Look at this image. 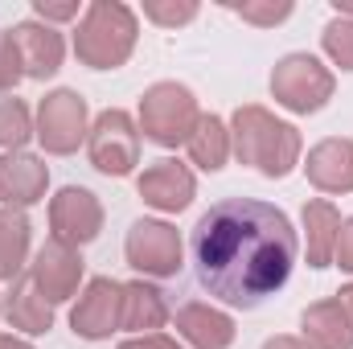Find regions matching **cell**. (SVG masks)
<instances>
[{
	"label": "cell",
	"mask_w": 353,
	"mask_h": 349,
	"mask_svg": "<svg viewBox=\"0 0 353 349\" xmlns=\"http://www.w3.org/2000/svg\"><path fill=\"white\" fill-rule=\"evenodd\" d=\"M37 140L50 157H70L79 152V144L87 140L90 132V115H87V99L79 90H50L41 103H37Z\"/></svg>",
	"instance_id": "obj_7"
},
{
	"label": "cell",
	"mask_w": 353,
	"mask_h": 349,
	"mask_svg": "<svg viewBox=\"0 0 353 349\" xmlns=\"http://www.w3.org/2000/svg\"><path fill=\"white\" fill-rule=\"evenodd\" d=\"M50 169L33 152H4L0 157V206L8 210H29L46 197Z\"/></svg>",
	"instance_id": "obj_14"
},
{
	"label": "cell",
	"mask_w": 353,
	"mask_h": 349,
	"mask_svg": "<svg viewBox=\"0 0 353 349\" xmlns=\"http://www.w3.org/2000/svg\"><path fill=\"white\" fill-rule=\"evenodd\" d=\"M333 90H337L333 70L312 54H288L271 70V94L292 115H316L333 99Z\"/></svg>",
	"instance_id": "obj_5"
},
{
	"label": "cell",
	"mask_w": 353,
	"mask_h": 349,
	"mask_svg": "<svg viewBox=\"0 0 353 349\" xmlns=\"http://www.w3.org/2000/svg\"><path fill=\"white\" fill-rule=\"evenodd\" d=\"M333 263H337L341 271H353V218H345V222H341V235H337Z\"/></svg>",
	"instance_id": "obj_29"
},
{
	"label": "cell",
	"mask_w": 353,
	"mask_h": 349,
	"mask_svg": "<svg viewBox=\"0 0 353 349\" xmlns=\"http://www.w3.org/2000/svg\"><path fill=\"white\" fill-rule=\"evenodd\" d=\"M337 235H341V214L333 201L312 197L304 206V251H308V267H333V251H337Z\"/></svg>",
	"instance_id": "obj_19"
},
{
	"label": "cell",
	"mask_w": 353,
	"mask_h": 349,
	"mask_svg": "<svg viewBox=\"0 0 353 349\" xmlns=\"http://www.w3.org/2000/svg\"><path fill=\"white\" fill-rule=\"evenodd\" d=\"M87 157L103 177H128L140 165V128L128 111L107 107L87 132Z\"/></svg>",
	"instance_id": "obj_6"
},
{
	"label": "cell",
	"mask_w": 353,
	"mask_h": 349,
	"mask_svg": "<svg viewBox=\"0 0 353 349\" xmlns=\"http://www.w3.org/2000/svg\"><path fill=\"white\" fill-rule=\"evenodd\" d=\"M189 161L197 165V169H205V173H218L222 165H226V157H230V128L218 119V115H201V123H197V132L189 136Z\"/></svg>",
	"instance_id": "obj_22"
},
{
	"label": "cell",
	"mask_w": 353,
	"mask_h": 349,
	"mask_svg": "<svg viewBox=\"0 0 353 349\" xmlns=\"http://www.w3.org/2000/svg\"><path fill=\"white\" fill-rule=\"evenodd\" d=\"M300 333L308 349H353V321L337 304V296L308 304L300 317Z\"/></svg>",
	"instance_id": "obj_18"
},
{
	"label": "cell",
	"mask_w": 353,
	"mask_h": 349,
	"mask_svg": "<svg viewBox=\"0 0 353 349\" xmlns=\"http://www.w3.org/2000/svg\"><path fill=\"white\" fill-rule=\"evenodd\" d=\"M29 235H33V226H29L25 210L0 206V279L12 283V279L25 271V259H29Z\"/></svg>",
	"instance_id": "obj_21"
},
{
	"label": "cell",
	"mask_w": 353,
	"mask_h": 349,
	"mask_svg": "<svg viewBox=\"0 0 353 349\" xmlns=\"http://www.w3.org/2000/svg\"><path fill=\"white\" fill-rule=\"evenodd\" d=\"M119 349H181L173 337L165 333H144V337H132V341H119Z\"/></svg>",
	"instance_id": "obj_30"
},
{
	"label": "cell",
	"mask_w": 353,
	"mask_h": 349,
	"mask_svg": "<svg viewBox=\"0 0 353 349\" xmlns=\"http://www.w3.org/2000/svg\"><path fill=\"white\" fill-rule=\"evenodd\" d=\"M201 123V107L197 94L181 83H157L140 94V132L161 144V148H176L189 144V136Z\"/></svg>",
	"instance_id": "obj_4"
},
{
	"label": "cell",
	"mask_w": 353,
	"mask_h": 349,
	"mask_svg": "<svg viewBox=\"0 0 353 349\" xmlns=\"http://www.w3.org/2000/svg\"><path fill=\"white\" fill-rule=\"evenodd\" d=\"M230 152L251 165L255 173L271 177H288L296 165H300V152H304V140L292 123L275 119L267 107L259 103H247L230 115Z\"/></svg>",
	"instance_id": "obj_2"
},
{
	"label": "cell",
	"mask_w": 353,
	"mask_h": 349,
	"mask_svg": "<svg viewBox=\"0 0 353 349\" xmlns=\"http://www.w3.org/2000/svg\"><path fill=\"white\" fill-rule=\"evenodd\" d=\"M0 349H33L25 337H12V333H0Z\"/></svg>",
	"instance_id": "obj_33"
},
{
	"label": "cell",
	"mask_w": 353,
	"mask_h": 349,
	"mask_svg": "<svg viewBox=\"0 0 353 349\" xmlns=\"http://www.w3.org/2000/svg\"><path fill=\"white\" fill-rule=\"evenodd\" d=\"M144 17L165 25V29H176V25H189L197 17V4L193 0H144Z\"/></svg>",
	"instance_id": "obj_25"
},
{
	"label": "cell",
	"mask_w": 353,
	"mask_h": 349,
	"mask_svg": "<svg viewBox=\"0 0 353 349\" xmlns=\"http://www.w3.org/2000/svg\"><path fill=\"white\" fill-rule=\"evenodd\" d=\"M321 50L329 54L333 66L341 70H353V21L350 17H333L321 33Z\"/></svg>",
	"instance_id": "obj_24"
},
{
	"label": "cell",
	"mask_w": 353,
	"mask_h": 349,
	"mask_svg": "<svg viewBox=\"0 0 353 349\" xmlns=\"http://www.w3.org/2000/svg\"><path fill=\"white\" fill-rule=\"evenodd\" d=\"M304 173L321 193H353V140L333 136V140H321L316 148H308Z\"/></svg>",
	"instance_id": "obj_16"
},
{
	"label": "cell",
	"mask_w": 353,
	"mask_h": 349,
	"mask_svg": "<svg viewBox=\"0 0 353 349\" xmlns=\"http://www.w3.org/2000/svg\"><path fill=\"white\" fill-rule=\"evenodd\" d=\"M12 41H17V54H21V66H25V79H54L62 70V58H66V41L54 25H41V21H21L8 29Z\"/></svg>",
	"instance_id": "obj_13"
},
{
	"label": "cell",
	"mask_w": 353,
	"mask_h": 349,
	"mask_svg": "<svg viewBox=\"0 0 353 349\" xmlns=\"http://www.w3.org/2000/svg\"><path fill=\"white\" fill-rule=\"evenodd\" d=\"M119 312H123V283L94 275L83 288L79 304L70 308V329L83 341H107L111 333H119Z\"/></svg>",
	"instance_id": "obj_10"
},
{
	"label": "cell",
	"mask_w": 353,
	"mask_h": 349,
	"mask_svg": "<svg viewBox=\"0 0 353 349\" xmlns=\"http://www.w3.org/2000/svg\"><path fill=\"white\" fill-rule=\"evenodd\" d=\"M33 12H37V21H41V25H50V21H74V17H79V4H74V0H70V4L33 0Z\"/></svg>",
	"instance_id": "obj_28"
},
{
	"label": "cell",
	"mask_w": 353,
	"mask_h": 349,
	"mask_svg": "<svg viewBox=\"0 0 353 349\" xmlns=\"http://www.w3.org/2000/svg\"><path fill=\"white\" fill-rule=\"evenodd\" d=\"M33 128L37 123H33L25 99H17V94L12 99H0V148L4 152H25L29 136H37Z\"/></svg>",
	"instance_id": "obj_23"
},
{
	"label": "cell",
	"mask_w": 353,
	"mask_h": 349,
	"mask_svg": "<svg viewBox=\"0 0 353 349\" xmlns=\"http://www.w3.org/2000/svg\"><path fill=\"white\" fill-rule=\"evenodd\" d=\"M21 79H25V66H21L17 41H12V33H0V94L17 90Z\"/></svg>",
	"instance_id": "obj_27"
},
{
	"label": "cell",
	"mask_w": 353,
	"mask_h": 349,
	"mask_svg": "<svg viewBox=\"0 0 353 349\" xmlns=\"http://www.w3.org/2000/svg\"><path fill=\"white\" fill-rule=\"evenodd\" d=\"M123 255H128V263H132L140 275L169 279V275L181 271L185 243H181L176 226L161 222V218H140V222H132V230H128V239H123Z\"/></svg>",
	"instance_id": "obj_8"
},
{
	"label": "cell",
	"mask_w": 353,
	"mask_h": 349,
	"mask_svg": "<svg viewBox=\"0 0 353 349\" xmlns=\"http://www.w3.org/2000/svg\"><path fill=\"white\" fill-rule=\"evenodd\" d=\"M333 8H337V17H350L353 21V0H333Z\"/></svg>",
	"instance_id": "obj_34"
},
{
	"label": "cell",
	"mask_w": 353,
	"mask_h": 349,
	"mask_svg": "<svg viewBox=\"0 0 353 349\" xmlns=\"http://www.w3.org/2000/svg\"><path fill=\"white\" fill-rule=\"evenodd\" d=\"M0 317L8 321V329L25 333V337H46L54 329V304L37 292L33 275H17L0 300Z\"/></svg>",
	"instance_id": "obj_15"
},
{
	"label": "cell",
	"mask_w": 353,
	"mask_h": 349,
	"mask_svg": "<svg viewBox=\"0 0 353 349\" xmlns=\"http://www.w3.org/2000/svg\"><path fill=\"white\" fill-rule=\"evenodd\" d=\"M83 255H79V247H70V243H58V239H46L41 247H37V255L29 263V275H33V283H37V292L50 300V304H66L74 292H79V283H83Z\"/></svg>",
	"instance_id": "obj_11"
},
{
	"label": "cell",
	"mask_w": 353,
	"mask_h": 349,
	"mask_svg": "<svg viewBox=\"0 0 353 349\" xmlns=\"http://www.w3.org/2000/svg\"><path fill=\"white\" fill-rule=\"evenodd\" d=\"M189 255L197 283L210 296L255 312L292 279L300 239L283 210L255 197H226L197 218Z\"/></svg>",
	"instance_id": "obj_1"
},
{
	"label": "cell",
	"mask_w": 353,
	"mask_h": 349,
	"mask_svg": "<svg viewBox=\"0 0 353 349\" xmlns=\"http://www.w3.org/2000/svg\"><path fill=\"white\" fill-rule=\"evenodd\" d=\"M140 25L123 0H90L74 29V54L90 70H119L136 50Z\"/></svg>",
	"instance_id": "obj_3"
},
{
	"label": "cell",
	"mask_w": 353,
	"mask_h": 349,
	"mask_svg": "<svg viewBox=\"0 0 353 349\" xmlns=\"http://www.w3.org/2000/svg\"><path fill=\"white\" fill-rule=\"evenodd\" d=\"M263 349H308V346H304V337H288V333H279V337L263 341Z\"/></svg>",
	"instance_id": "obj_31"
},
{
	"label": "cell",
	"mask_w": 353,
	"mask_h": 349,
	"mask_svg": "<svg viewBox=\"0 0 353 349\" xmlns=\"http://www.w3.org/2000/svg\"><path fill=\"white\" fill-rule=\"evenodd\" d=\"M337 304L345 308V317H350V321H353V283H345V288L337 292Z\"/></svg>",
	"instance_id": "obj_32"
},
{
	"label": "cell",
	"mask_w": 353,
	"mask_h": 349,
	"mask_svg": "<svg viewBox=\"0 0 353 349\" xmlns=\"http://www.w3.org/2000/svg\"><path fill=\"white\" fill-rule=\"evenodd\" d=\"M136 193L144 197V206H152L161 214H181L197 197V181L181 161H152L136 181Z\"/></svg>",
	"instance_id": "obj_12"
},
{
	"label": "cell",
	"mask_w": 353,
	"mask_h": 349,
	"mask_svg": "<svg viewBox=\"0 0 353 349\" xmlns=\"http://www.w3.org/2000/svg\"><path fill=\"white\" fill-rule=\"evenodd\" d=\"M230 12H239L243 21H251V25H279V21H288L292 17V0H263V4H230Z\"/></svg>",
	"instance_id": "obj_26"
},
{
	"label": "cell",
	"mask_w": 353,
	"mask_h": 349,
	"mask_svg": "<svg viewBox=\"0 0 353 349\" xmlns=\"http://www.w3.org/2000/svg\"><path fill=\"white\" fill-rule=\"evenodd\" d=\"M169 321V304H165V292L144 283V279H132L123 283V312H119V329H132V333H152Z\"/></svg>",
	"instance_id": "obj_20"
},
{
	"label": "cell",
	"mask_w": 353,
	"mask_h": 349,
	"mask_svg": "<svg viewBox=\"0 0 353 349\" xmlns=\"http://www.w3.org/2000/svg\"><path fill=\"white\" fill-rule=\"evenodd\" d=\"M176 333H181V341L193 349H230L234 346V321L222 312V308H214V304H181L176 308Z\"/></svg>",
	"instance_id": "obj_17"
},
{
	"label": "cell",
	"mask_w": 353,
	"mask_h": 349,
	"mask_svg": "<svg viewBox=\"0 0 353 349\" xmlns=\"http://www.w3.org/2000/svg\"><path fill=\"white\" fill-rule=\"evenodd\" d=\"M50 230L58 243H70V247H87L99 239L103 230V206L99 197L83 189V185H66L50 197Z\"/></svg>",
	"instance_id": "obj_9"
}]
</instances>
